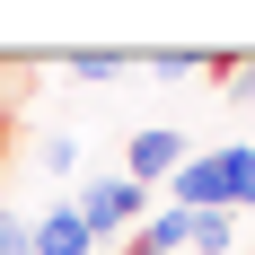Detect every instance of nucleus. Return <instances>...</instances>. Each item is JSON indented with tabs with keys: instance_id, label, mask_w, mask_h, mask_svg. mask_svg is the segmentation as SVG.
Segmentation results:
<instances>
[{
	"instance_id": "1",
	"label": "nucleus",
	"mask_w": 255,
	"mask_h": 255,
	"mask_svg": "<svg viewBox=\"0 0 255 255\" xmlns=\"http://www.w3.org/2000/svg\"><path fill=\"white\" fill-rule=\"evenodd\" d=\"M185 158H194V141H185V132H167V124H150V132H132V150H124V176L141 185V194H150V185H167V176H176Z\"/></svg>"
},
{
	"instance_id": "2",
	"label": "nucleus",
	"mask_w": 255,
	"mask_h": 255,
	"mask_svg": "<svg viewBox=\"0 0 255 255\" xmlns=\"http://www.w3.org/2000/svg\"><path fill=\"white\" fill-rule=\"evenodd\" d=\"M79 220H88V229H124V220H141V185L132 176H97V185H79Z\"/></svg>"
},
{
	"instance_id": "3",
	"label": "nucleus",
	"mask_w": 255,
	"mask_h": 255,
	"mask_svg": "<svg viewBox=\"0 0 255 255\" xmlns=\"http://www.w3.org/2000/svg\"><path fill=\"white\" fill-rule=\"evenodd\" d=\"M167 194H176V211H229V194H220V150L185 158L176 176H167Z\"/></svg>"
},
{
	"instance_id": "4",
	"label": "nucleus",
	"mask_w": 255,
	"mask_h": 255,
	"mask_svg": "<svg viewBox=\"0 0 255 255\" xmlns=\"http://www.w3.org/2000/svg\"><path fill=\"white\" fill-rule=\"evenodd\" d=\"M35 255H97V229L79 220V203H53L35 220Z\"/></svg>"
},
{
	"instance_id": "5",
	"label": "nucleus",
	"mask_w": 255,
	"mask_h": 255,
	"mask_svg": "<svg viewBox=\"0 0 255 255\" xmlns=\"http://www.w3.org/2000/svg\"><path fill=\"white\" fill-rule=\"evenodd\" d=\"M220 194H229V211H255V150L247 141L220 150Z\"/></svg>"
},
{
	"instance_id": "6",
	"label": "nucleus",
	"mask_w": 255,
	"mask_h": 255,
	"mask_svg": "<svg viewBox=\"0 0 255 255\" xmlns=\"http://www.w3.org/2000/svg\"><path fill=\"white\" fill-rule=\"evenodd\" d=\"M141 247H150V255H176V247H194V211H176V203H167L158 220H141Z\"/></svg>"
},
{
	"instance_id": "7",
	"label": "nucleus",
	"mask_w": 255,
	"mask_h": 255,
	"mask_svg": "<svg viewBox=\"0 0 255 255\" xmlns=\"http://www.w3.org/2000/svg\"><path fill=\"white\" fill-rule=\"evenodd\" d=\"M238 247V220L229 211H194V255H229Z\"/></svg>"
},
{
	"instance_id": "8",
	"label": "nucleus",
	"mask_w": 255,
	"mask_h": 255,
	"mask_svg": "<svg viewBox=\"0 0 255 255\" xmlns=\"http://www.w3.org/2000/svg\"><path fill=\"white\" fill-rule=\"evenodd\" d=\"M124 71H132V53H106V44L71 53V79H124Z\"/></svg>"
},
{
	"instance_id": "9",
	"label": "nucleus",
	"mask_w": 255,
	"mask_h": 255,
	"mask_svg": "<svg viewBox=\"0 0 255 255\" xmlns=\"http://www.w3.org/2000/svg\"><path fill=\"white\" fill-rule=\"evenodd\" d=\"M150 71H158V79H194V71H203V53H176V44H167V53H150Z\"/></svg>"
},
{
	"instance_id": "10",
	"label": "nucleus",
	"mask_w": 255,
	"mask_h": 255,
	"mask_svg": "<svg viewBox=\"0 0 255 255\" xmlns=\"http://www.w3.org/2000/svg\"><path fill=\"white\" fill-rule=\"evenodd\" d=\"M0 255H35V229H26V220H9V211H0Z\"/></svg>"
},
{
	"instance_id": "11",
	"label": "nucleus",
	"mask_w": 255,
	"mask_h": 255,
	"mask_svg": "<svg viewBox=\"0 0 255 255\" xmlns=\"http://www.w3.org/2000/svg\"><path fill=\"white\" fill-rule=\"evenodd\" d=\"M247 106H255V62H247Z\"/></svg>"
},
{
	"instance_id": "12",
	"label": "nucleus",
	"mask_w": 255,
	"mask_h": 255,
	"mask_svg": "<svg viewBox=\"0 0 255 255\" xmlns=\"http://www.w3.org/2000/svg\"><path fill=\"white\" fill-rule=\"evenodd\" d=\"M124 255H150V247H141V238H132V247H124Z\"/></svg>"
}]
</instances>
